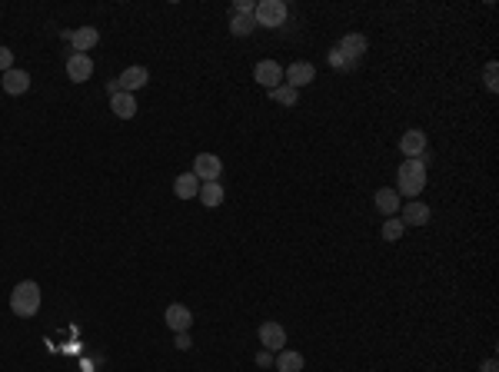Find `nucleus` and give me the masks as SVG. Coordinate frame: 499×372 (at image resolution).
<instances>
[{"label":"nucleus","mask_w":499,"mask_h":372,"mask_svg":"<svg viewBox=\"0 0 499 372\" xmlns=\"http://www.w3.org/2000/svg\"><path fill=\"white\" fill-rule=\"evenodd\" d=\"M396 183H400L396 193H403V196H409V200H416V196L422 193V186H426V160H422V156L403 160V163H400V173H396Z\"/></svg>","instance_id":"f257e3e1"},{"label":"nucleus","mask_w":499,"mask_h":372,"mask_svg":"<svg viewBox=\"0 0 499 372\" xmlns=\"http://www.w3.org/2000/svg\"><path fill=\"white\" fill-rule=\"evenodd\" d=\"M10 309H14V316L20 319H30L37 316L40 309V286L34 279H23L14 286V293H10Z\"/></svg>","instance_id":"f03ea898"},{"label":"nucleus","mask_w":499,"mask_h":372,"mask_svg":"<svg viewBox=\"0 0 499 372\" xmlns=\"http://www.w3.org/2000/svg\"><path fill=\"white\" fill-rule=\"evenodd\" d=\"M287 3L283 0H256V10H253V20L256 27H280L287 20Z\"/></svg>","instance_id":"7ed1b4c3"},{"label":"nucleus","mask_w":499,"mask_h":372,"mask_svg":"<svg viewBox=\"0 0 499 372\" xmlns=\"http://www.w3.org/2000/svg\"><path fill=\"white\" fill-rule=\"evenodd\" d=\"M220 173H223V160H220L216 153H200V156L193 160V176H196L200 183L220 180Z\"/></svg>","instance_id":"20e7f679"},{"label":"nucleus","mask_w":499,"mask_h":372,"mask_svg":"<svg viewBox=\"0 0 499 372\" xmlns=\"http://www.w3.org/2000/svg\"><path fill=\"white\" fill-rule=\"evenodd\" d=\"M253 80H256L260 87H267V90H276V87L283 83V67H280L276 60H260L256 70H253Z\"/></svg>","instance_id":"39448f33"},{"label":"nucleus","mask_w":499,"mask_h":372,"mask_svg":"<svg viewBox=\"0 0 499 372\" xmlns=\"http://www.w3.org/2000/svg\"><path fill=\"white\" fill-rule=\"evenodd\" d=\"M283 76H287V87L300 90V87H307V83L316 80V67L307 63V60H296V63H289L287 70H283Z\"/></svg>","instance_id":"423d86ee"},{"label":"nucleus","mask_w":499,"mask_h":372,"mask_svg":"<svg viewBox=\"0 0 499 372\" xmlns=\"http://www.w3.org/2000/svg\"><path fill=\"white\" fill-rule=\"evenodd\" d=\"M163 322L170 326L173 333H190L193 313L183 306V302H173V306H167V313H163Z\"/></svg>","instance_id":"0eeeda50"},{"label":"nucleus","mask_w":499,"mask_h":372,"mask_svg":"<svg viewBox=\"0 0 499 372\" xmlns=\"http://www.w3.org/2000/svg\"><path fill=\"white\" fill-rule=\"evenodd\" d=\"M260 342H263L267 353H280L287 346V329L280 322H263L260 326Z\"/></svg>","instance_id":"6e6552de"},{"label":"nucleus","mask_w":499,"mask_h":372,"mask_svg":"<svg viewBox=\"0 0 499 372\" xmlns=\"http://www.w3.org/2000/svg\"><path fill=\"white\" fill-rule=\"evenodd\" d=\"M94 74V60L87 54H70L67 56V76L74 80V83H83V80H90Z\"/></svg>","instance_id":"1a4fd4ad"},{"label":"nucleus","mask_w":499,"mask_h":372,"mask_svg":"<svg viewBox=\"0 0 499 372\" xmlns=\"http://www.w3.org/2000/svg\"><path fill=\"white\" fill-rule=\"evenodd\" d=\"M147 80H150V70H147V67H127L123 74L116 76V83H120L123 93H136L140 87H147Z\"/></svg>","instance_id":"9d476101"},{"label":"nucleus","mask_w":499,"mask_h":372,"mask_svg":"<svg viewBox=\"0 0 499 372\" xmlns=\"http://www.w3.org/2000/svg\"><path fill=\"white\" fill-rule=\"evenodd\" d=\"M400 153H403L406 160H413V156H426V133L422 130H406L400 136Z\"/></svg>","instance_id":"9b49d317"},{"label":"nucleus","mask_w":499,"mask_h":372,"mask_svg":"<svg viewBox=\"0 0 499 372\" xmlns=\"http://www.w3.org/2000/svg\"><path fill=\"white\" fill-rule=\"evenodd\" d=\"M336 47H340V54H343L346 60H349V63H356V60H360V56L366 54V47H369V40H366L363 34H346V37L340 40Z\"/></svg>","instance_id":"f8f14e48"},{"label":"nucleus","mask_w":499,"mask_h":372,"mask_svg":"<svg viewBox=\"0 0 499 372\" xmlns=\"http://www.w3.org/2000/svg\"><path fill=\"white\" fill-rule=\"evenodd\" d=\"M400 220H403V226H426L429 223V206L420 203V200H409L400 209Z\"/></svg>","instance_id":"ddd939ff"},{"label":"nucleus","mask_w":499,"mask_h":372,"mask_svg":"<svg viewBox=\"0 0 499 372\" xmlns=\"http://www.w3.org/2000/svg\"><path fill=\"white\" fill-rule=\"evenodd\" d=\"M0 87L10 93V96H20V93H27L30 90V76L23 74V70H7V74H0Z\"/></svg>","instance_id":"4468645a"},{"label":"nucleus","mask_w":499,"mask_h":372,"mask_svg":"<svg viewBox=\"0 0 499 372\" xmlns=\"http://www.w3.org/2000/svg\"><path fill=\"white\" fill-rule=\"evenodd\" d=\"M70 43H74V54H87L90 47L100 43V30L96 27H80V30L70 34Z\"/></svg>","instance_id":"2eb2a0df"},{"label":"nucleus","mask_w":499,"mask_h":372,"mask_svg":"<svg viewBox=\"0 0 499 372\" xmlns=\"http://www.w3.org/2000/svg\"><path fill=\"white\" fill-rule=\"evenodd\" d=\"M110 110L120 116V120H134L136 116V100H134V93H114L110 96Z\"/></svg>","instance_id":"dca6fc26"},{"label":"nucleus","mask_w":499,"mask_h":372,"mask_svg":"<svg viewBox=\"0 0 499 372\" xmlns=\"http://www.w3.org/2000/svg\"><path fill=\"white\" fill-rule=\"evenodd\" d=\"M376 209H380V213H386V216H396V213H400V193H396L393 186L376 189Z\"/></svg>","instance_id":"f3484780"},{"label":"nucleus","mask_w":499,"mask_h":372,"mask_svg":"<svg viewBox=\"0 0 499 372\" xmlns=\"http://www.w3.org/2000/svg\"><path fill=\"white\" fill-rule=\"evenodd\" d=\"M173 193H176L180 200H193V196L200 193V180L193 176V169L190 173H180V176L173 180Z\"/></svg>","instance_id":"a211bd4d"},{"label":"nucleus","mask_w":499,"mask_h":372,"mask_svg":"<svg viewBox=\"0 0 499 372\" xmlns=\"http://www.w3.org/2000/svg\"><path fill=\"white\" fill-rule=\"evenodd\" d=\"M200 203L207 206V209H216V206L223 203V186H220V180H213V183H200Z\"/></svg>","instance_id":"6ab92c4d"},{"label":"nucleus","mask_w":499,"mask_h":372,"mask_svg":"<svg viewBox=\"0 0 499 372\" xmlns=\"http://www.w3.org/2000/svg\"><path fill=\"white\" fill-rule=\"evenodd\" d=\"M276 369L280 372H303V355L293 353V349H280V355H276Z\"/></svg>","instance_id":"aec40b11"},{"label":"nucleus","mask_w":499,"mask_h":372,"mask_svg":"<svg viewBox=\"0 0 499 372\" xmlns=\"http://www.w3.org/2000/svg\"><path fill=\"white\" fill-rule=\"evenodd\" d=\"M269 96L280 103V107H296V100H300V90H293L287 83H280L276 90H269Z\"/></svg>","instance_id":"412c9836"},{"label":"nucleus","mask_w":499,"mask_h":372,"mask_svg":"<svg viewBox=\"0 0 499 372\" xmlns=\"http://www.w3.org/2000/svg\"><path fill=\"white\" fill-rule=\"evenodd\" d=\"M253 27H256V20H253V17L233 14V20H230V34H233V37H250V34H253Z\"/></svg>","instance_id":"4be33fe9"},{"label":"nucleus","mask_w":499,"mask_h":372,"mask_svg":"<svg viewBox=\"0 0 499 372\" xmlns=\"http://www.w3.org/2000/svg\"><path fill=\"white\" fill-rule=\"evenodd\" d=\"M403 233H406V226H403V220H400V216H389V220L383 223V240L386 242L403 240Z\"/></svg>","instance_id":"5701e85b"},{"label":"nucleus","mask_w":499,"mask_h":372,"mask_svg":"<svg viewBox=\"0 0 499 372\" xmlns=\"http://www.w3.org/2000/svg\"><path fill=\"white\" fill-rule=\"evenodd\" d=\"M486 90H499V63L493 60V63H486Z\"/></svg>","instance_id":"b1692460"},{"label":"nucleus","mask_w":499,"mask_h":372,"mask_svg":"<svg viewBox=\"0 0 499 372\" xmlns=\"http://www.w3.org/2000/svg\"><path fill=\"white\" fill-rule=\"evenodd\" d=\"M327 60H329V67H333V70H349V67H353V63H349V60L340 54V47H333Z\"/></svg>","instance_id":"393cba45"},{"label":"nucleus","mask_w":499,"mask_h":372,"mask_svg":"<svg viewBox=\"0 0 499 372\" xmlns=\"http://www.w3.org/2000/svg\"><path fill=\"white\" fill-rule=\"evenodd\" d=\"M253 10H256V3H253V0H236V3H233V14H243V17H253Z\"/></svg>","instance_id":"a878e982"},{"label":"nucleus","mask_w":499,"mask_h":372,"mask_svg":"<svg viewBox=\"0 0 499 372\" xmlns=\"http://www.w3.org/2000/svg\"><path fill=\"white\" fill-rule=\"evenodd\" d=\"M7 70H14V54L7 47H0V74H7Z\"/></svg>","instance_id":"bb28decb"},{"label":"nucleus","mask_w":499,"mask_h":372,"mask_svg":"<svg viewBox=\"0 0 499 372\" xmlns=\"http://www.w3.org/2000/svg\"><path fill=\"white\" fill-rule=\"evenodd\" d=\"M190 346H193L190 333H176V349H190Z\"/></svg>","instance_id":"cd10ccee"},{"label":"nucleus","mask_w":499,"mask_h":372,"mask_svg":"<svg viewBox=\"0 0 499 372\" xmlns=\"http://www.w3.org/2000/svg\"><path fill=\"white\" fill-rule=\"evenodd\" d=\"M256 362H260V366H273V355H269L267 349H263V353L256 355Z\"/></svg>","instance_id":"c85d7f7f"},{"label":"nucleus","mask_w":499,"mask_h":372,"mask_svg":"<svg viewBox=\"0 0 499 372\" xmlns=\"http://www.w3.org/2000/svg\"><path fill=\"white\" fill-rule=\"evenodd\" d=\"M482 372H499L496 359H486V362H482Z\"/></svg>","instance_id":"c756f323"},{"label":"nucleus","mask_w":499,"mask_h":372,"mask_svg":"<svg viewBox=\"0 0 499 372\" xmlns=\"http://www.w3.org/2000/svg\"><path fill=\"white\" fill-rule=\"evenodd\" d=\"M107 93H110V96H114V93H120V83H116V80H107Z\"/></svg>","instance_id":"7c9ffc66"}]
</instances>
